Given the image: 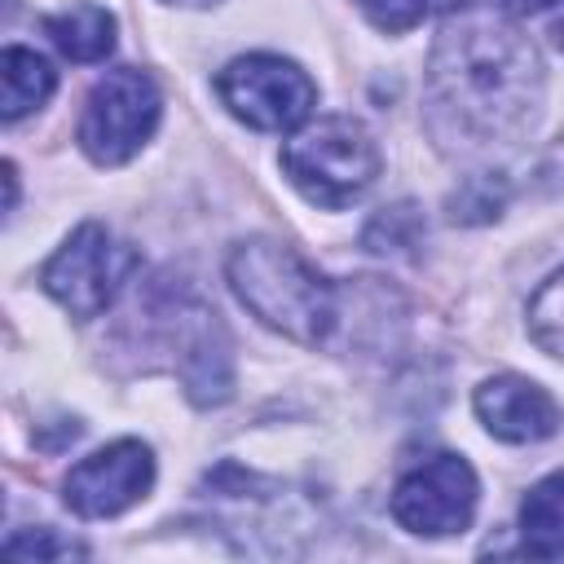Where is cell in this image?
I'll list each match as a JSON object with an SVG mask.
<instances>
[{
    "instance_id": "cell-1",
    "label": "cell",
    "mask_w": 564,
    "mask_h": 564,
    "mask_svg": "<svg viewBox=\"0 0 564 564\" xmlns=\"http://www.w3.org/2000/svg\"><path fill=\"white\" fill-rule=\"evenodd\" d=\"M542 106V57L524 31L494 13L441 26L427 62V123L445 150L489 154L516 145Z\"/></svg>"
},
{
    "instance_id": "cell-2",
    "label": "cell",
    "mask_w": 564,
    "mask_h": 564,
    "mask_svg": "<svg viewBox=\"0 0 564 564\" xmlns=\"http://www.w3.org/2000/svg\"><path fill=\"white\" fill-rule=\"evenodd\" d=\"M234 295L260 317L269 330L317 348L335 326V291L330 282L291 247L273 238L238 242L225 260Z\"/></svg>"
},
{
    "instance_id": "cell-3",
    "label": "cell",
    "mask_w": 564,
    "mask_h": 564,
    "mask_svg": "<svg viewBox=\"0 0 564 564\" xmlns=\"http://www.w3.org/2000/svg\"><path fill=\"white\" fill-rule=\"evenodd\" d=\"M286 181L317 207H348L379 176V145L366 123L348 115H322L282 145Z\"/></svg>"
},
{
    "instance_id": "cell-4",
    "label": "cell",
    "mask_w": 564,
    "mask_h": 564,
    "mask_svg": "<svg viewBox=\"0 0 564 564\" xmlns=\"http://www.w3.org/2000/svg\"><path fill=\"white\" fill-rule=\"evenodd\" d=\"M159 115H163V101L145 70H137V66L106 70L84 101L79 132H75L79 150L97 167H119L154 137Z\"/></svg>"
},
{
    "instance_id": "cell-5",
    "label": "cell",
    "mask_w": 564,
    "mask_h": 564,
    "mask_svg": "<svg viewBox=\"0 0 564 564\" xmlns=\"http://www.w3.org/2000/svg\"><path fill=\"white\" fill-rule=\"evenodd\" d=\"M132 269H137V251L123 247L106 225L88 220L53 251L40 282L75 322H93L110 308V300L119 295Z\"/></svg>"
},
{
    "instance_id": "cell-6",
    "label": "cell",
    "mask_w": 564,
    "mask_h": 564,
    "mask_svg": "<svg viewBox=\"0 0 564 564\" xmlns=\"http://www.w3.org/2000/svg\"><path fill=\"white\" fill-rule=\"evenodd\" d=\"M216 93L229 106V115L256 132H295L304 128L317 101V84L291 57L278 53L234 57L216 75Z\"/></svg>"
},
{
    "instance_id": "cell-7",
    "label": "cell",
    "mask_w": 564,
    "mask_h": 564,
    "mask_svg": "<svg viewBox=\"0 0 564 564\" xmlns=\"http://www.w3.org/2000/svg\"><path fill=\"white\" fill-rule=\"evenodd\" d=\"M480 480L467 458L458 454H427L414 463L392 489V516L401 529L419 538H449L463 533L476 516Z\"/></svg>"
},
{
    "instance_id": "cell-8",
    "label": "cell",
    "mask_w": 564,
    "mask_h": 564,
    "mask_svg": "<svg viewBox=\"0 0 564 564\" xmlns=\"http://www.w3.org/2000/svg\"><path fill=\"white\" fill-rule=\"evenodd\" d=\"M154 485V454L145 441H110L70 467L62 498L84 520H106L137 507Z\"/></svg>"
},
{
    "instance_id": "cell-9",
    "label": "cell",
    "mask_w": 564,
    "mask_h": 564,
    "mask_svg": "<svg viewBox=\"0 0 564 564\" xmlns=\"http://www.w3.org/2000/svg\"><path fill=\"white\" fill-rule=\"evenodd\" d=\"M471 405H476V419L485 423V432L498 436V441H511V445L542 441L560 423L555 401L538 383H529L520 375H494V379H485L476 388Z\"/></svg>"
},
{
    "instance_id": "cell-10",
    "label": "cell",
    "mask_w": 564,
    "mask_h": 564,
    "mask_svg": "<svg viewBox=\"0 0 564 564\" xmlns=\"http://www.w3.org/2000/svg\"><path fill=\"white\" fill-rule=\"evenodd\" d=\"M44 35L70 62H84V66L88 62H106L115 53V13L93 4V0H75L62 13L44 18Z\"/></svg>"
},
{
    "instance_id": "cell-11",
    "label": "cell",
    "mask_w": 564,
    "mask_h": 564,
    "mask_svg": "<svg viewBox=\"0 0 564 564\" xmlns=\"http://www.w3.org/2000/svg\"><path fill=\"white\" fill-rule=\"evenodd\" d=\"M53 88H57V75L35 48L9 44L0 53V115H4V123H18L22 115L40 110L53 97Z\"/></svg>"
},
{
    "instance_id": "cell-12",
    "label": "cell",
    "mask_w": 564,
    "mask_h": 564,
    "mask_svg": "<svg viewBox=\"0 0 564 564\" xmlns=\"http://www.w3.org/2000/svg\"><path fill=\"white\" fill-rule=\"evenodd\" d=\"M520 538L538 560H564V471L542 476L520 502Z\"/></svg>"
},
{
    "instance_id": "cell-13",
    "label": "cell",
    "mask_w": 564,
    "mask_h": 564,
    "mask_svg": "<svg viewBox=\"0 0 564 564\" xmlns=\"http://www.w3.org/2000/svg\"><path fill=\"white\" fill-rule=\"evenodd\" d=\"M529 335L538 339V348H546L551 357L564 361V269L533 295V304H529Z\"/></svg>"
},
{
    "instance_id": "cell-14",
    "label": "cell",
    "mask_w": 564,
    "mask_h": 564,
    "mask_svg": "<svg viewBox=\"0 0 564 564\" xmlns=\"http://www.w3.org/2000/svg\"><path fill=\"white\" fill-rule=\"evenodd\" d=\"M463 0H357V9L388 35H401L410 26H419L423 18H432L436 9H454Z\"/></svg>"
},
{
    "instance_id": "cell-15",
    "label": "cell",
    "mask_w": 564,
    "mask_h": 564,
    "mask_svg": "<svg viewBox=\"0 0 564 564\" xmlns=\"http://www.w3.org/2000/svg\"><path fill=\"white\" fill-rule=\"evenodd\" d=\"M4 551H9V555H35V560L79 555V546H70V542H57V538H48V529H40V533H22V538H9V542H4Z\"/></svg>"
},
{
    "instance_id": "cell-16",
    "label": "cell",
    "mask_w": 564,
    "mask_h": 564,
    "mask_svg": "<svg viewBox=\"0 0 564 564\" xmlns=\"http://www.w3.org/2000/svg\"><path fill=\"white\" fill-rule=\"evenodd\" d=\"M494 4H502V9H511V13H542V9H551V4H560V0H494Z\"/></svg>"
},
{
    "instance_id": "cell-17",
    "label": "cell",
    "mask_w": 564,
    "mask_h": 564,
    "mask_svg": "<svg viewBox=\"0 0 564 564\" xmlns=\"http://www.w3.org/2000/svg\"><path fill=\"white\" fill-rule=\"evenodd\" d=\"M167 4H194L198 9V4H216V0H167Z\"/></svg>"
}]
</instances>
